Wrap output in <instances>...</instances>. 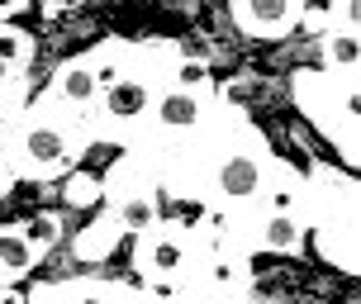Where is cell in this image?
<instances>
[{
    "mask_svg": "<svg viewBox=\"0 0 361 304\" xmlns=\"http://www.w3.org/2000/svg\"><path fill=\"white\" fill-rule=\"evenodd\" d=\"M86 147V119L48 95L29 100L10 119H0V166L15 181H62Z\"/></svg>",
    "mask_w": 361,
    "mask_h": 304,
    "instance_id": "cell-1",
    "label": "cell"
},
{
    "mask_svg": "<svg viewBox=\"0 0 361 304\" xmlns=\"http://www.w3.org/2000/svg\"><path fill=\"white\" fill-rule=\"evenodd\" d=\"M290 95L300 114L333 143L343 166H361V76L300 67L290 76Z\"/></svg>",
    "mask_w": 361,
    "mask_h": 304,
    "instance_id": "cell-2",
    "label": "cell"
},
{
    "mask_svg": "<svg viewBox=\"0 0 361 304\" xmlns=\"http://www.w3.org/2000/svg\"><path fill=\"white\" fill-rule=\"evenodd\" d=\"M157 86H162V81H157L152 72H124L119 81L100 86V100H95L90 109H81L90 143H114V147H124L128 138H133V133L147 124Z\"/></svg>",
    "mask_w": 361,
    "mask_h": 304,
    "instance_id": "cell-3",
    "label": "cell"
},
{
    "mask_svg": "<svg viewBox=\"0 0 361 304\" xmlns=\"http://www.w3.org/2000/svg\"><path fill=\"white\" fill-rule=\"evenodd\" d=\"M305 229L319 238L324 262H333L338 271H361V195L357 190L314 200L305 209Z\"/></svg>",
    "mask_w": 361,
    "mask_h": 304,
    "instance_id": "cell-4",
    "label": "cell"
},
{
    "mask_svg": "<svg viewBox=\"0 0 361 304\" xmlns=\"http://www.w3.org/2000/svg\"><path fill=\"white\" fill-rule=\"evenodd\" d=\"M190 252H195V229L171 224V219H157L143 233H133V267L143 281H176Z\"/></svg>",
    "mask_w": 361,
    "mask_h": 304,
    "instance_id": "cell-5",
    "label": "cell"
},
{
    "mask_svg": "<svg viewBox=\"0 0 361 304\" xmlns=\"http://www.w3.org/2000/svg\"><path fill=\"white\" fill-rule=\"evenodd\" d=\"M228 15L247 38H290L305 24V0H228Z\"/></svg>",
    "mask_w": 361,
    "mask_h": 304,
    "instance_id": "cell-6",
    "label": "cell"
},
{
    "mask_svg": "<svg viewBox=\"0 0 361 304\" xmlns=\"http://www.w3.org/2000/svg\"><path fill=\"white\" fill-rule=\"evenodd\" d=\"M209 109H214V95H195V90H180V86H157L147 124L171 133V138H185V133H195L209 119Z\"/></svg>",
    "mask_w": 361,
    "mask_h": 304,
    "instance_id": "cell-7",
    "label": "cell"
},
{
    "mask_svg": "<svg viewBox=\"0 0 361 304\" xmlns=\"http://www.w3.org/2000/svg\"><path fill=\"white\" fill-rule=\"evenodd\" d=\"M305 205H309V181L305 171L286 157H271V171H267V186H262V200L257 209L267 214H300L305 219Z\"/></svg>",
    "mask_w": 361,
    "mask_h": 304,
    "instance_id": "cell-8",
    "label": "cell"
},
{
    "mask_svg": "<svg viewBox=\"0 0 361 304\" xmlns=\"http://www.w3.org/2000/svg\"><path fill=\"white\" fill-rule=\"evenodd\" d=\"M48 100H57V105H67V109H90L95 100H100V81H95V72H90V62L86 53L81 57H67L62 67L53 72V81H48V90H43Z\"/></svg>",
    "mask_w": 361,
    "mask_h": 304,
    "instance_id": "cell-9",
    "label": "cell"
},
{
    "mask_svg": "<svg viewBox=\"0 0 361 304\" xmlns=\"http://www.w3.org/2000/svg\"><path fill=\"white\" fill-rule=\"evenodd\" d=\"M143 290H128L119 281H100V276H67V281H48V286H34L29 300L34 304H62V300H133Z\"/></svg>",
    "mask_w": 361,
    "mask_h": 304,
    "instance_id": "cell-10",
    "label": "cell"
},
{
    "mask_svg": "<svg viewBox=\"0 0 361 304\" xmlns=\"http://www.w3.org/2000/svg\"><path fill=\"white\" fill-rule=\"evenodd\" d=\"M309 243V229L300 214H267L262 209V224H257V252H271V257H300Z\"/></svg>",
    "mask_w": 361,
    "mask_h": 304,
    "instance_id": "cell-11",
    "label": "cell"
},
{
    "mask_svg": "<svg viewBox=\"0 0 361 304\" xmlns=\"http://www.w3.org/2000/svg\"><path fill=\"white\" fill-rule=\"evenodd\" d=\"M319 53H324V72L361 76V29L324 24V29H319Z\"/></svg>",
    "mask_w": 361,
    "mask_h": 304,
    "instance_id": "cell-12",
    "label": "cell"
},
{
    "mask_svg": "<svg viewBox=\"0 0 361 304\" xmlns=\"http://www.w3.org/2000/svg\"><path fill=\"white\" fill-rule=\"evenodd\" d=\"M34 267H38V252H34V243L24 238V229H19V224H0V286L24 281Z\"/></svg>",
    "mask_w": 361,
    "mask_h": 304,
    "instance_id": "cell-13",
    "label": "cell"
},
{
    "mask_svg": "<svg viewBox=\"0 0 361 304\" xmlns=\"http://www.w3.org/2000/svg\"><path fill=\"white\" fill-rule=\"evenodd\" d=\"M119 243H124V229H119V224H114V214L100 205V219L76 233L72 252H76V262H90V267H95V262H105V257L119 248Z\"/></svg>",
    "mask_w": 361,
    "mask_h": 304,
    "instance_id": "cell-14",
    "label": "cell"
},
{
    "mask_svg": "<svg viewBox=\"0 0 361 304\" xmlns=\"http://www.w3.org/2000/svg\"><path fill=\"white\" fill-rule=\"evenodd\" d=\"M105 209L114 214V224L124 229V238H133V233H143L147 224H157V219H162V190L124 195V200H114V205H105Z\"/></svg>",
    "mask_w": 361,
    "mask_h": 304,
    "instance_id": "cell-15",
    "label": "cell"
},
{
    "mask_svg": "<svg viewBox=\"0 0 361 304\" xmlns=\"http://www.w3.org/2000/svg\"><path fill=\"white\" fill-rule=\"evenodd\" d=\"M86 62H90V72H95V81L109 86V81H119L133 67V43L128 38H105V43H95L86 53Z\"/></svg>",
    "mask_w": 361,
    "mask_h": 304,
    "instance_id": "cell-16",
    "label": "cell"
},
{
    "mask_svg": "<svg viewBox=\"0 0 361 304\" xmlns=\"http://www.w3.org/2000/svg\"><path fill=\"white\" fill-rule=\"evenodd\" d=\"M162 86H180V90H195V95H214V90H219L214 86V72H209V62H204V57H190L185 48L171 57Z\"/></svg>",
    "mask_w": 361,
    "mask_h": 304,
    "instance_id": "cell-17",
    "label": "cell"
},
{
    "mask_svg": "<svg viewBox=\"0 0 361 304\" xmlns=\"http://www.w3.org/2000/svg\"><path fill=\"white\" fill-rule=\"evenodd\" d=\"M34 53L38 43L29 29H19V24H10V19H0V62H10V67H34Z\"/></svg>",
    "mask_w": 361,
    "mask_h": 304,
    "instance_id": "cell-18",
    "label": "cell"
},
{
    "mask_svg": "<svg viewBox=\"0 0 361 304\" xmlns=\"http://www.w3.org/2000/svg\"><path fill=\"white\" fill-rule=\"evenodd\" d=\"M19 229H24V238L34 243L38 257H43V252H53L57 243H62V233H67V229H62V214H53V209H38V214H29Z\"/></svg>",
    "mask_w": 361,
    "mask_h": 304,
    "instance_id": "cell-19",
    "label": "cell"
},
{
    "mask_svg": "<svg viewBox=\"0 0 361 304\" xmlns=\"http://www.w3.org/2000/svg\"><path fill=\"white\" fill-rule=\"evenodd\" d=\"M62 200L72 205V209H90V205H100V176H90V171H67L62 176Z\"/></svg>",
    "mask_w": 361,
    "mask_h": 304,
    "instance_id": "cell-20",
    "label": "cell"
},
{
    "mask_svg": "<svg viewBox=\"0 0 361 304\" xmlns=\"http://www.w3.org/2000/svg\"><path fill=\"white\" fill-rule=\"evenodd\" d=\"M324 24H343V29H361L357 0H328V15H324Z\"/></svg>",
    "mask_w": 361,
    "mask_h": 304,
    "instance_id": "cell-21",
    "label": "cell"
},
{
    "mask_svg": "<svg viewBox=\"0 0 361 304\" xmlns=\"http://www.w3.org/2000/svg\"><path fill=\"white\" fill-rule=\"evenodd\" d=\"M29 10V0H0V19H15Z\"/></svg>",
    "mask_w": 361,
    "mask_h": 304,
    "instance_id": "cell-22",
    "label": "cell"
},
{
    "mask_svg": "<svg viewBox=\"0 0 361 304\" xmlns=\"http://www.w3.org/2000/svg\"><path fill=\"white\" fill-rule=\"evenodd\" d=\"M10 190H15V176H10V171L0 166V195H10Z\"/></svg>",
    "mask_w": 361,
    "mask_h": 304,
    "instance_id": "cell-23",
    "label": "cell"
}]
</instances>
